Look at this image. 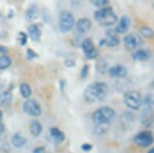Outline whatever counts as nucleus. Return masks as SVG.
Instances as JSON below:
<instances>
[{"mask_svg":"<svg viewBox=\"0 0 154 153\" xmlns=\"http://www.w3.org/2000/svg\"><path fill=\"white\" fill-rule=\"evenodd\" d=\"M108 95V86L104 82H95L89 84L83 93V98L89 104L102 102Z\"/></svg>","mask_w":154,"mask_h":153,"instance_id":"1","label":"nucleus"},{"mask_svg":"<svg viewBox=\"0 0 154 153\" xmlns=\"http://www.w3.org/2000/svg\"><path fill=\"white\" fill-rule=\"evenodd\" d=\"M95 19L101 26H112L117 22V16L110 7H103L95 14Z\"/></svg>","mask_w":154,"mask_h":153,"instance_id":"2","label":"nucleus"},{"mask_svg":"<svg viewBox=\"0 0 154 153\" xmlns=\"http://www.w3.org/2000/svg\"><path fill=\"white\" fill-rule=\"evenodd\" d=\"M115 116V111L110 107H101L93 114V121L97 125L108 124Z\"/></svg>","mask_w":154,"mask_h":153,"instance_id":"3","label":"nucleus"},{"mask_svg":"<svg viewBox=\"0 0 154 153\" xmlns=\"http://www.w3.org/2000/svg\"><path fill=\"white\" fill-rule=\"evenodd\" d=\"M125 103L130 109L137 110L142 105V98L137 90H128L125 95Z\"/></svg>","mask_w":154,"mask_h":153,"instance_id":"4","label":"nucleus"},{"mask_svg":"<svg viewBox=\"0 0 154 153\" xmlns=\"http://www.w3.org/2000/svg\"><path fill=\"white\" fill-rule=\"evenodd\" d=\"M75 25V20H74V16L69 11H63L60 14V22L59 27L60 30L63 33L69 32Z\"/></svg>","mask_w":154,"mask_h":153,"instance_id":"5","label":"nucleus"},{"mask_svg":"<svg viewBox=\"0 0 154 153\" xmlns=\"http://www.w3.org/2000/svg\"><path fill=\"white\" fill-rule=\"evenodd\" d=\"M134 141H135V143L138 145V146L146 148V147H149L153 143L154 137L151 132L145 130V132L139 133V134L135 137V140H134Z\"/></svg>","mask_w":154,"mask_h":153,"instance_id":"6","label":"nucleus"},{"mask_svg":"<svg viewBox=\"0 0 154 153\" xmlns=\"http://www.w3.org/2000/svg\"><path fill=\"white\" fill-rule=\"evenodd\" d=\"M91 28V22L88 18H81L75 24V33L79 36L88 34Z\"/></svg>","mask_w":154,"mask_h":153,"instance_id":"7","label":"nucleus"},{"mask_svg":"<svg viewBox=\"0 0 154 153\" xmlns=\"http://www.w3.org/2000/svg\"><path fill=\"white\" fill-rule=\"evenodd\" d=\"M23 109L27 114L31 116H39L41 115V108L38 103L34 100H27L23 105Z\"/></svg>","mask_w":154,"mask_h":153,"instance_id":"8","label":"nucleus"},{"mask_svg":"<svg viewBox=\"0 0 154 153\" xmlns=\"http://www.w3.org/2000/svg\"><path fill=\"white\" fill-rule=\"evenodd\" d=\"M81 46H82L84 56L88 59H89V60H93V59H96L98 57V49L96 48V46L94 45L93 41L91 39H85L82 42V44H81Z\"/></svg>","mask_w":154,"mask_h":153,"instance_id":"9","label":"nucleus"},{"mask_svg":"<svg viewBox=\"0 0 154 153\" xmlns=\"http://www.w3.org/2000/svg\"><path fill=\"white\" fill-rule=\"evenodd\" d=\"M123 43L125 46L130 50L138 48L140 45H142V39L136 34H128L123 38Z\"/></svg>","mask_w":154,"mask_h":153,"instance_id":"10","label":"nucleus"},{"mask_svg":"<svg viewBox=\"0 0 154 153\" xmlns=\"http://www.w3.org/2000/svg\"><path fill=\"white\" fill-rule=\"evenodd\" d=\"M141 122H142L143 124L147 127L152 125V123L154 122L153 107L144 105V109H143L142 115H141Z\"/></svg>","mask_w":154,"mask_h":153,"instance_id":"11","label":"nucleus"},{"mask_svg":"<svg viewBox=\"0 0 154 153\" xmlns=\"http://www.w3.org/2000/svg\"><path fill=\"white\" fill-rule=\"evenodd\" d=\"M119 43V37L115 30H109L107 31L106 37L102 41H100V45H106V46H116Z\"/></svg>","mask_w":154,"mask_h":153,"instance_id":"12","label":"nucleus"},{"mask_svg":"<svg viewBox=\"0 0 154 153\" xmlns=\"http://www.w3.org/2000/svg\"><path fill=\"white\" fill-rule=\"evenodd\" d=\"M108 73L111 77L114 78H125L128 75V69L122 65H115L108 69Z\"/></svg>","mask_w":154,"mask_h":153,"instance_id":"13","label":"nucleus"},{"mask_svg":"<svg viewBox=\"0 0 154 153\" xmlns=\"http://www.w3.org/2000/svg\"><path fill=\"white\" fill-rule=\"evenodd\" d=\"M131 19L128 16H122L119 20L117 26H116L115 32L116 33H125V32H128L131 27Z\"/></svg>","mask_w":154,"mask_h":153,"instance_id":"14","label":"nucleus"},{"mask_svg":"<svg viewBox=\"0 0 154 153\" xmlns=\"http://www.w3.org/2000/svg\"><path fill=\"white\" fill-rule=\"evenodd\" d=\"M39 17V9L35 4H31L26 11V19L28 22H33Z\"/></svg>","mask_w":154,"mask_h":153,"instance_id":"15","label":"nucleus"},{"mask_svg":"<svg viewBox=\"0 0 154 153\" xmlns=\"http://www.w3.org/2000/svg\"><path fill=\"white\" fill-rule=\"evenodd\" d=\"M131 58L136 61H146L150 58V51L147 49H137L136 51H134V54L131 55Z\"/></svg>","mask_w":154,"mask_h":153,"instance_id":"16","label":"nucleus"},{"mask_svg":"<svg viewBox=\"0 0 154 153\" xmlns=\"http://www.w3.org/2000/svg\"><path fill=\"white\" fill-rule=\"evenodd\" d=\"M28 33H29V36L31 37L32 40H34V41H39V40H40L41 32H40V29L38 28V26H37V25H31V26H29Z\"/></svg>","mask_w":154,"mask_h":153,"instance_id":"17","label":"nucleus"},{"mask_svg":"<svg viewBox=\"0 0 154 153\" xmlns=\"http://www.w3.org/2000/svg\"><path fill=\"white\" fill-rule=\"evenodd\" d=\"M49 135H51V139L58 143H61L65 140V134H64L62 130L57 129V127H51V129L49 130Z\"/></svg>","mask_w":154,"mask_h":153,"instance_id":"18","label":"nucleus"},{"mask_svg":"<svg viewBox=\"0 0 154 153\" xmlns=\"http://www.w3.org/2000/svg\"><path fill=\"white\" fill-rule=\"evenodd\" d=\"M121 123L123 124V127H131V124L135 121V116L131 112H125L120 117Z\"/></svg>","mask_w":154,"mask_h":153,"instance_id":"19","label":"nucleus"},{"mask_svg":"<svg viewBox=\"0 0 154 153\" xmlns=\"http://www.w3.org/2000/svg\"><path fill=\"white\" fill-rule=\"evenodd\" d=\"M29 129H30L31 134L33 136H35V137H37V136H39L41 134L42 125H41V123L38 121V120H32V121L30 122Z\"/></svg>","mask_w":154,"mask_h":153,"instance_id":"20","label":"nucleus"},{"mask_svg":"<svg viewBox=\"0 0 154 153\" xmlns=\"http://www.w3.org/2000/svg\"><path fill=\"white\" fill-rule=\"evenodd\" d=\"M26 142H27L26 138H24L21 134L14 135V137H12V139H11V144L16 148L24 147L25 144H26Z\"/></svg>","mask_w":154,"mask_h":153,"instance_id":"21","label":"nucleus"},{"mask_svg":"<svg viewBox=\"0 0 154 153\" xmlns=\"http://www.w3.org/2000/svg\"><path fill=\"white\" fill-rule=\"evenodd\" d=\"M11 102V93L9 92H3L0 93V106H6Z\"/></svg>","mask_w":154,"mask_h":153,"instance_id":"22","label":"nucleus"},{"mask_svg":"<svg viewBox=\"0 0 154 153\" xmlns=\"http://www.w3.org/2000/svg\"><path fill=\"white\" fill-rule=\"evenodd\" d=\"M20 92H21L22 97L27 99L31 96L32 90H31V87L29 86V84H27V83H22V84L20 85Z\"/></svg>","mask_w":154,"mask_h":153,"instance_id":"23","label":"nucleus"},{"mask_svg":"<svg viewBox=\"0 0 154 153\" xmlns=\"http://www.w3.org/2000/svg\"><path fill=\"white\" fill-rule=\"evenodd\" d=\"M11 65V60L7 56H1L0 57V70H5Z\"/></svg>","mask_w":154,"mask_h":153,"instance_id":"24","label":"nucleus"},{"mask_svg":"<svg viewBox=\"0 0 154 153\" xmlns=\"http://www.w3.org/2000/svg\"><path fill=\"white\" fill-rule=\"evenodd\" d=\"M140 33L144 38L151 39L154 37V31L151 28H149V27H142L140 29Z\"/></svg>","mask_w":154,"mask_h":153,"instance_id":"25","label":"nucleus"},{"mask_svg":"<svg viewBox=\"0 0 154 153\" xmlns=\"http://www.w3.org/2000/svg\"><path fill=\"white\" fill-rule=\"evenodd\" d=\"M91 3L96 7L103 8V7H106L109 4V0H91Z\"/></svg>","mask_w":154,"mask_h":153,"instance_id":"26","label":"nucleus"},{"mask_svg":"<svg viewBox=\"0 0 154 153\" xmlns=\"http://www.w3.org/2000/svg\"><path fill=\"white\" fill-rule=\"evenodd\" d=\"M144 105L153 107L154 106V96L151 95V93H148V95L145 97V100H144Z\"/></svg>","mask_w":154,"mask_h":153,"instance_id":"27","label":"nucleus"},{"mask_svg":"<svg viewBox=\"0 0 154 153\" xmlns=\"http://www.w3.org/2000/svg\"><path fill=\"white\" fill-rule=\"evenodd\" d=\"M19 41L22 45H25L27 42V35L25 33H23V32H20L19 33Z\"/></svg>","mask_w":154,"mask_h":153,"instance_id":"28","label":"nucleus"},{"mask_svg":"<svg viewBox=\"0 0 154 153\" xmlns=\"http://www.w3.org/2000/svg\"><path fill=\"white\" fill-rule=\"evenodd\" d=\"M27 57H28V59H30V60H31V59H34V58H36L37 57V54L36 53H34L33 50H32V49H27Z\"/></svg>","mask_w":154,"mask_h":153,"instance_id":"29","label":"nucleus"},{"mask_svg":"<svg viewBox=\"0 0 154 153\" xmlns=\"http://www.w3.org/2000/svg\"><path fill=\"white\" fill-rule=\"evenodd\" d=\"M88 74V66L85 65L82 68V71H81V78H85Z\"/></svg>","mask_w":154,"mask_h":153,"instance_id":"30","label":"nucleus"},{"mask_svg":"<svg viewBox=\"0 0 154 153\" xmlns=\"http://www.w3.org/2000/svg\"><path fill=\"white\" fill-rule=\"evenodd\" d=\"M81 148H82V150H84V151H89V150L93 148V146H91V144H88V143H85V144H83L82 146H81Z\"/></svg>","mask_w":154,"mask_h":153,"instance_id":"31","label":"nucleus"},{"mask_svg":"<svg viewBox=\"0 0 154 153\" xmlns=\"http://www.w3.org/2000/svg\"><path fill=\"white\" fill-rule=\"evenodd\" d=\"M33 153H44V148H37L34 150Z\"/></svg>","mask_w":154,"mask_h":153,"instance_id":"32","label":"nucleus"},{"mask_svg":"<svg viewBox=\"0 0 154 153\" xmlns=\"http://www.w3.org/2000/svg\"><path fill=\"white\" fill-rule=\"evenodd\" d=\"M66 66H68V67H72V66H74V63L73 61H66Z\"/></svg>","mask_w":154,"mask_h":153,"instance_id":"33","label":"nucleus"},{"mask_svg":"<svg viewBox=\"0 0 154 153\" xmlns=\"http://www.w3.org/2000/svg\"><path fill=\"white\" fill-rule=\"evenodd\" d=\"M7 51V49L4 47V46H2V45H0V53H2V54H5Z\"/></svg>","mask_w":154,"mask_h":153,"instance_id":"34","label":"nucleus"},{"mask_svg":"<svg viewBox=\"0 0 154 153\" xmlns=\"http://www.w3.org/2000/svg\"><path fill=\"white\" fill-rule=\"evenodd\" d=\"M2 132H3V125H2V123L0 122V135L2 134Z\"/></svg>","mask_w":154,"mask_h":153,"instance_id":"35","label":"nucleus"},{"mask_svg":"<svg viewBox=\"0 0 154 153\" xmlns=\"http://www.w3.org/2000/svg\"><path fill=\"white\" fill-rule=\"evenodd\" d=\"M148 153H154V147H153V148H152V149H151V150H150V151H149Z\"/></svg>","mask_w":154,"mask_h":153,"instance_id":"36","label":"nucleus"},{"mask_svg":"<svg viewBox=\"0 0 154 153\" xmlns=\"http://www.w3.org/2000/svg\"><path fill=\"white\" fill-rule=\"evenodd\" d=\"M2 20V17H1V14H0V21H1Z\"/></svg>","mask_w":154,"mask_h":153,"instance_id":"37","label":"nucleus"}]
</instances>
